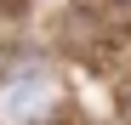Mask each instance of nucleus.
<instances>
[{
  "label": "nucleus",
  "mask_w": 131,
  "mask_h": 125,
  "mask_svg": "<svg viewBox=\"0 0 131 125\" xmlns=\"http://www.w3.org/2000/svg\"><path fill=\"white\" fill-rule=\"evenodd\" d=\"M46 102H51V85L40 74H29V80H17V85L6 91V119H17V125H34L40 114H46Z\"/></svg>",
  "instance_id": "1"
}]
</instances>
